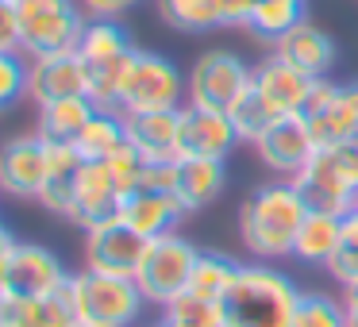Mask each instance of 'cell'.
<instances>
[{
  "label": "cell",
  "mask_w": 358,
  "mask_h": 327,
  "mask_svg": "<svg viewBox=\"0 0 358 327\" xmlns=\"http://www.w3.org/2000/svg\"><path fill=\"white\" fill-rule=\"evenodd\" d=\"M308 204L301 201L293 181L273 177L266 185H255L239 208V242L255 262H273V258L293 254V239L301 231Z\"/></svg>",
  "instance_id": "cell-1"
},
{
  "label": "cell",
  "mask_w": 358,
  "mask_h": 327,
  "mask_svg": "<svg viewBox=\"0 0 358 327\" xmlns=\"http://www.w3.org/2000/svg\"><path fill=\"white\" fill-rule=\"evenodd\" d=\"M301 289L270 262H243L220 300V327H293Z\"/></svg>",
  "instance_id": "cell-2"
},
{
  "label": "cell",
  "mask_w": 358,
  "mask_h": 327,
  "mask_svg": "<svg viewBox=\"0 0 358 327\" xmlns=\"http://www.w3.org/2000/svg\"><path fill=\"white\" fill-rule=\"evenodd\" d=\"M70 308L78 324L85 327H135L147 308V296L135 285V277H120V273H101V270H78L70 273Z\"/></svg>",
  "instance_id": "cell-3"
},
{
  "label": "cell",
  "mask_w": 358,
  "mask_h": 327,
  "mask_svg": "<svg viewBox=\"0 0 358 327\" xmlns=\"http://www.w3.org/2000/svg\"><path fill=\"white\" fill-rule=\"evenodd\" d=\"M293 185L308 204V212L347 216L358 201V139L320 147L312 162L293 177Z\"/></svg>",
  "instance_id": "cell-4"
},
{
  "label": "cell",
  "mask_w": 358,
  "mask_h": 327,
  "mask_svg": "<svg viewBox=\"0 0 358 327\" xmlns=\"http://www.w3.org/2000/svg\"><path fill=\"white\" fill-rule=\"evenodd\" d=\"M135 50L139 47H135L131 31L120 20H89L85 24L78 54L89 73V101L96 108H116L120 104V81H124V70Z\"/></svg>",
  "instance_id": "cell-5"
},
{
  "label": "cell",
  "mask_w": 358,
  "mask_h": 327,
  "mask_svg": "<svg viewBox=\"0 0 358 327\" xmlns=\"http://www.w3.org/2000/svg\"><path fill=\"white\" fill-rule=\"evenodd\" d=\"M189 104V78L158 50H135L120 81V104L124 116L131 112H173Z\"/></svg>",
  "instance_id": "cell-6"
},
{
  "label": "cell",
  "mask_w": 358,
  "mask_h": 327,
  "mask_svg": "<svg viewBox=\"0 0 358 327\" xmlns=\"http://www.w3.org/2000/svg\"><path fill=\"white\" fill-rule=\"evenodd\" d=\"M16 16H20V50L27 58L78 50L89 24L81 0H16Z\"/></svg>",
  "instance_id": "cell-7"
},
{
  "label": "cell",
  "mask_w": 358,
  "mask_h": 327,
  "mask_svg": "<svg viewBox=\"0 0 358 327\" xmlns=\"http://www.w3.org/2000/svg\"><path fill=\"white\" fill-rule=\"evenodd\" d=\"M185 78H189V104H201V108L212 112H231L247 96V89L255 85V66H247L227 47H212L204 54H196Z\"/></svg>",
  "instance_id": "cell-8"
},
{
  "label": "cell",
  "mask_w": 358,
  "mask_h": 327,
  "mask_svg": "<svg viewBox=\"0 0 358 327\" xmlns=\"http://www.w3.org/2000/svg\"><path fill=\"white\" fill-rule=\"evenodd\" d=\"M196 254H201V250L178 231L150 239L147 254H143L139 270H135V285L143 289L147 304L166 308L178 293H185L189 273H193V266H196Z\"/></svg>",
  "instance_id": "cell-9"
},
{
  "label": "cell",
  "mask_w": 358,
  "mask_h": 327,
  "mask_svg": "<svg viewBox=\"0 0 358 327\" xmlns=\"http://www.w3.org/2000/svg\"><path fill=\"white\" fill-rule=\"evenodd\" d=\"M301 116L308 119L316 147L358 139V81L355 85H335L331 78H320L312 85V96Z\"/></svg>",
  "instance_id": "cell-10"
},
{
  "label": "cell",
  "mask_w": 358,
  "mask_h": 327,
  "mask_svg": "<svg viewBox=\"0 0 358 327\" xmlns=\"http://www.w3.org/2000/svg\"><path fill=\"white\" fill-rule=\"evenodd\" d=\"M250 147H255L258 162H262L273 177H285V181H293L296 173L312 162V154L320 150L316 135H312L308 119H304L301 112H296V116L273 119V124L258 135V143H250Z\"/></svg>",
  "instance_id": "cell-11"
},
{
  "label": "cell",
  "mask_w": 358,
  "mask_h": 327,
  "mask_svg": "<svg viewBox=\"0 0 358 327\" xmlns=\"http://www.w3.org/2000/svg\"><path fill=\"white\" fill-rule=\"evenodd\" d=\"M47 181V139L39 131L12 135L0 143V196L39 201Z\"/></svg>",
  "instance_id": "cell-12"
},
{
  "label": "cell",
  "mask_w": 358,
  "mask_h": 327,
  "mask_svg": "<svg viewBox=\"0 0 358 327\" xmlns=\"http://www.w3.org/2000/svg\"><path fill=\"white\" fill-rule=\"evenodd\" d=\"M70 285V270L43 242H16L8 258V293L4 296H58Z\"/></svg>",
  "instance_id": "cell-13"
},
{
  "label": "cell",
  "mask_w": 358,
  "mask_h": 327,
  "mask_svg": "<svg viewBox=\"0 0 358 327\" xmlns=\"http://www.w3.org/2000/svg\"><path fill=\"white\" fill-rule=\"evenodd\" d=\"M227 112H212L201 104H181V131H178V158H227L239 147Z\"/></svg>",
  "instance_id": "cell-14"
},
{
  "label": "cell",
  "mask_w": 358,
  "mask_h": 327,
  "mask_svg": "<svg viewBox=\"0 0 358 327\" xmlns=\"http://www.w3.org/2000/svg\"><path fill=\"white\" fill-rule=\"evenodd\" d=\"M143 254H147V239L135 235L127 224L108 219L85 231V266L101 273H120V277H135Z\"/></svg>",
  "instance_id": "cell-15"
},
{
  "label": "cell",
  "mask_w": 358,
  "mask_h": 327,
  "mask_svg": "<svg viewBox=\"0 0 358 327\" xmlns=\"http://www.w3.org/2000/svg\"><path fill=\"white\" fill-rule=\"evenodd\" d=\"M66 96H89V73L78 50L66 54H47L31 58V78H27V101L35 108L50 101H66Z\"/></svg>",
  "instance_id": "cell-16"
},
{
  "label": "cell",
  "mask_w": 358,
  "mask_h": 327,
  "mask_svg": "<svg viewBox=\"0 0 358 327\" xmlns=\"http://www.w3.org/2000/svg\"><path fill=\"white\" fill-rule=\"evenodd\" d=\"M120 201H124V193H120V185H116L108 166L85 162L78 173V185H73V204H70V216L66 219L78 224L81 231H89V227H96V224L116 219Z\"/></svg>",
  "instance_id": "cell-17"
},
{
  "label": "cell",
  "mask_w": 358,
  "mask_h": 327,
  "mask_svg": "<svg viewBox=\"0 0 358 327\" xmlns=\"http://www.w3.org/2000/svg\"><path fill=\"white\" fill-rule=\"evenodd\" d=\"M312 85H316V81H312L308 73L293 70V66H289L285 58H278L273 50L255 66V93L262 96L278 116H296V112H304V104H308V96H312Z\"/></svg>",
  "instance_id": "cell-18"
},
{
  "label": "cell",
  "mask_w": 358,
  "mask_h": 327,
  "mask_svg": "<svg viewBox=\"0 0 358 327\" xmlns=\"http://www.w3.org/2000/svg\"><path fill=\"white\" fill-rule=\"evenodd\" d=\"M181 216H185V208H181V201L173 193H162V189H135V193H127L124 201H120V212L116 219L120 224H127L135 235H143V239H158V235H170L178 231Z\"/></svg>",
  "instance_id": "cell-19"
},
{
  "label": "cell",
  "mask_w": 358,
  "mask_h": 327,
  "mask_svg": "<svg viewBox=\"0 0 358 327\" xmlns=\"http://www.w3.org/2000/svg\"><path fill=\"white\" fill-rule=\"evenodd\" d=\"M270 47H273V54H278V58H285L293 70L308 73L312 81L327 78V73L335 70V58H339L335 39L324 31V27L312 24V20H301L293 31H285L278 43H270Z\"/></svg>",
  "instance_id": "cell-20"
},
{
  "label": "cell",
  "mask_w": 358,
  "mask_h": 327,
  "mask_svg": "<svg viewBox=\"0 0 358 327\" xmlns=\"http://www.w3.org/2000/svg\"><path fill=\"white\" fill-rule=\"evenodd\" d=\"M227 189V158H178L173 162V196L185 216L216 204Z\"/></svg>",
  "instance_id": "cell-21"
},
{
  "label": "cell",
  "mask_w": 358,
  "mask_h": 327,
  "mask_svg": "<svg viewBox=\"0 0 358 327\" xmlns=\"http://www.w3.org/2000/svg\"><path fill=\"white\" fill-rule=\"evenodd\" d=\"M124 127H127V143H131L147 162H178L181 108H173V112H131V116H124Z\"/></svg>",
  "instance_id": "cell-22"
},
{
  "label": "cell",
  "mask_w": 358,
  "mask_h": 327,
  "mask_svg": "<svg viewBox=\"0 0 358 327\" xmlns=\"http://www.w3.org/2000/svg\"><path fill=\"white\" fill-rule=\"evenodd\" d=\"M85 166V158L78 154L73 143H47V181H43L39 204L50 216H70L73 204V185H78V173Z\"/></svg>",
  "instance_id": "cell-23"
},
{
  "label": "cell",
  "mask_w": 358,
  "mask_h": 327,
  "mask_svg": "<svg viewBox=\"0 0 358 327\" xmlns=\"http://www.w3.org/2000/svg\"><path fill=\"white\" fill-rule=\"evenodd\" d=\"M0 327H78L70 296H0Z\"/></svg>",
  "instance_id": "cell-24"
},
{
  "label": "cell",
  "mask_w": 358,
  "mask_h": 327,
  "mask_svg": "<svg viewBox=\"0 0 358 327\" xmlns=\"http://www.w3.org/2000/svg\"><path fill=\"white\" fill-rule=\"evenodd\" d=\"M343 239V216H331V212H308L293 239V258L308 266H327V258L335 254Z\"/></svg>",
  "instance_id": "cell-25"
},
{
  "label": "cell",
  "mask_w": 358,
  "mask_h": 327,
  "mask_svg": "<svg viewBox=\"0 0 358 327\" xmlns=\"http://www.w3.org/2000/svg\"><path fill=\"white\" fill-rule=\"evenodd\" d=\"M96 112V104L89 96H66V101H50L35 116V131L47 143H73L78 131L89 124V116Z\"/></svg>",
  "instance_id": "cell-26"
},
{
  "label": "cell",
  "mask_w": 358,
  "mask_h": 327,
  "mask_svg": "<svg viewBox=\"0 0 358 327\" xmlns=\"http://www.w3.org/2000/svg\"><path fill=\"white\" fill-rule=\"evenodd\" d=\"M127 143V127H124V112L116 108H96L89 116V124L78 131L73 147L85 162H104L112 150H120Z\"/></svg>",
  "instance_id": "cell-27"
},
{
  "label": "cell",
  "mask_w": 358,
  "mask_h": 327,
  "mask_svg": "<svg viewBox=\"0 0 358 327\" xmlns=\"http://www.w3.org/2000/svg\"><path fill=\"white\" fill-rule=\"evenodd\" d=\"M239 266H243V262H235V258L220 254V250H201V254H196L193 273H189L185 293L201 296V300L220 304V300H224V293L231 289V281H235V273H239Z\"/></svg>",
  "instance_id": "cell-28"
},
{
  "label": "cell",
  "mask_w": 358,
  "mask_h": 327,
  "mask_svg": "<svg viewBox=\"0 0 358 327\" xmlns=\"http://www.w3.org/2000/svg\"><path fill=\"white\" fill-rule=\"evenodd\" d=\"M301 20H308V0H258L255 12H250L247 31L266 39V43H278Z\"/></svg>",
  "instance_id": "cell-29"
},
{
  "label": "cell",
  "mask_w": 358,
  "mask_h": 327,
  "mask_svg": "<svg viewBox=\"0 0 358 327\" xmlns=\"http://www.w3.org/2000/svg\"><path fill=\"white\" fill-rule=\"evenodd\" d=\"M158 16L181 35H204L220 27V0H158Z\"/></svg>",
  "instance_id": "cell-30"
},
{
  "label": "cell",
  "mask_w": 358,
  "mask_h": 327,
  "mask_svg": "<svg viewBox=\"0 0 358 327\" xmlns=\"http://www.w3.org/2000/svg\"><path fill=\"white\" fill-rule=\"evenodd\" d=\"M293 327H347L343 300L320 289H301V300L293 312Z\"/></svg>",
  "instance_id": "cell-31"
},
{
  "label": "cell",
  "mask_w": 358,
  "mask_h": 327,
  "mask_svg": "<svg viewBox=\"0 0 358 327\" xmlns=\"http://www.w3.org/2000/svg\"><path fill=\"white\" fill-rule=\"evenodd\" d=\"M324 270L331 273V281H339V285H355L358 281V208H350L347 216H343V239H339V247H335V254L327 258Z\"/></svg>",
  "instance_id": "cell-32"
},
{
  "label": "cell",
  "mask_w": 358,
  "mask_h": 327,
  "mask_svg": "<svg viewBox=\"0 0 358 327\" xmlns=\"http://www.w3.org/2000/svg\"><path fill=\"white\" fill-rule=\"evenodd\" d=\"M227 116H231V124H235V131H239L243 143H258V135H262L266 127L273 124V119H281L278 112H273L270 104H266L262 96L255 93V85L247 89V96H243V101L235 104L231 112H227Z\"/></svg>",
  "instance_id": "cell-33"
},
{
  "label": "cell",
  "mask_w": 358,
  "mask_h": 327,
  "mask_svg": "<svg viewBox=\"0 0 358 327\" xmlns=\"http://www.w3.org/2000/svg\"><path fill=\"white\" fill-rule=\"evenodd\" d=\"M27 78H31V58L24 50L0 54V112L27 101Z\"/></svg>",
  "instance_id": "cell-34"
},
{
  "label": "cell",
  "mask_w": 358,
  "mask_h": 327,
  "mask_svg": "<svg viewBox=\"0 0 358 327\" xmlns=\"http://www.w3.org/2000/svg\"><path fill=\"white\" fill-rule=\"evenodd\" d=\"M104 166L112 170V177H116V185H120V193H124V196L135 193V189H143L147 170H150V162L131 147V143H124L120 150H112V154L104 158Z\"/></svg>",
  "instance_id": "cell-35"
},
{
  "label": "cell",
  "mask_w": 358,
  "mask_h": 327,
  "mask_svg": "<svg viewBox=\"0 0 358 327\" xmlns=\"http://www.w3.org/2000/svg\"><path fill=\"white\" fill-rule=\"evenodd\" d=\"M162 316L181 319V324H193V327H220V304L201 300V296H193V293H178L162 308Z\"/></svg>",
  "instance_id": "cell-36"
},
{
  "label": "cell",
  "mask_w": 358,
  "mask_h": 327,
  "mask_svg": "<svg viewBox=\"0 0 358 327\" xmlns=\"http://www.w3.org/2000/svg\"><path fill=\"white\" fill-rule=\"evenodd\" d=\"M20 50V16L16 0H0V54Z\"/></svg>",
  "instance_id": "cell-37"
},
{
  "label": "cell",
  "mask_w": 358,
  "mask_h": 327,
  "mask_svg": "<svg viewBox=\"0 0 358 327\" xmlns=\"http://www.w3.org/2000/svg\"><path fill=\"white\" fill-rule=\"evenodd\" d=\"M139 0H81L89 20H120L124 12H131Z\"/></svg>",
  "instance_id": "cell-38"
},
{
  "label": "cell",
  "mask_w": 358,
  "mask_h": 327,
  "mask_svg": "<svg viewBox=\"0 0 358 327\" xmlns=\"http://www.w3.org/2000/svg\"><path fill=\"white\" fill-rule=\"evenodd\" d=\"M255 0H220V27H247Z\"/></svg>",
  "instance_id": "cell-39"
},
{
  "label": "cell",
  "mask_w": 358,
  "mask_h": 327,
  "mask_svg": "<svg viewBox=\"0 0 358 327\" xmlns=\"http://www.w3.org/2000/svg\"><path fill=\"white\" fill-rule=\"evenodd\" d=\"M16 242H20L16 235L0 224V296L8 293V258H12V247H16Z\"/></svg>",
  "instance_id": "cell-40"
},
{
  "label": "cell",
  "mask_w": 358,
  "mask_h": 327,
  "mask_svg": "<svg viewBox=\"0 0 358 327\" xmlns=\"http://www.w3.org/2000/svg\"><path fill=\"white\" fill-rule=\"evenodd\" d=\"M343 312H347V327H358V281L355 285H343Z\"/></svg>",
  "instance_id": "cell-41"
},
{
  "label": "cell",
  "mask_w": 358,
  "mask_h": 327,
  "mask_svg": "<svg viewBox=\"0 0 358 327\" xmlns=\"http://www.w3.org/2000/svg\"><path fill=\"white\" fill-rule=\"evenodd\" d=\"M155 327H193V324H181V319H170V316H162Z\"/></svg>",
  "instance_id": "cell-42"
},
{
  "label": "cell",
  "mask_w": 358,
  "mask_h": 327,
  "mask_svg": "<svg viewBox=\"0 0 358 327\" xmlns=\"http://www.w3.org/2000/svg\"><path fill=\"white\" fill-rule=\"evenodd\" d=\"M355 208H358V201H355Z\"/></svg>",
  "instance_id": "cell-43"
},
{
  "label": "cell",
  "mask_w": 358,
  "mask_h": 327,
  "mask_svg": "<svg viewBox=\"0 0 358 327\" xmlns=\"http://www.w3.org/2000/svg\"><path fill=\"white\" fill-rule=\"evenodd\" d=\"M78 327H85V324H78Z\"/></svg>",
  "instance_id": "cell-44"
}]
</instances>
